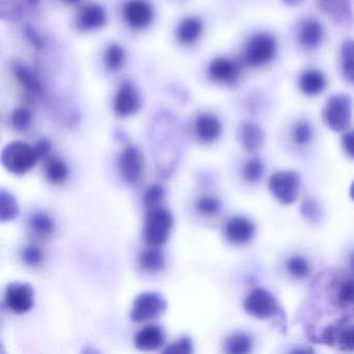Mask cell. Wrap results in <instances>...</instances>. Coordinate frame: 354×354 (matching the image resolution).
Here are the masks:
<instances>
[{
  "label": "cell",
  "instance_id": "cell-1",
  "mask_svg": "<svg viewBox=\"0 0 354 354\" xmlns=\"http://www.w3.org/2000/svg\"><path fill=\"white\" fill-rule=\"evenodd\" d=\"M35 147L28 142H12L3 148L1 163L3 167L14 175L21 176L36 167L39 160Z\"/></svg>",
  "mask_w": 354,
  "mask_h": 354
},
{
  "label": "cell",
  "instance_id": "cell-2",
  "mask_svg": "<svg viewBox=\"0 0 354 354\" xmlns=\"http://www.w3.org/2000/svg\"><path fill=\"white\" fill-rule=\"evenodd\" d=\"M174 225L171 211L162 207L149 210L145 223L144 240L148 246H162L167 243Z\"/></svg>",
  "mask_w": 354,
  "mask_h": 354
},
{
  "label": "cell",
  "instance_id": "cell-3",
  "mask_svg": "<svg viewBox=\"0 0 354 354\" xmlns=\"http://www.w3.org/2000/svg\"><path fill=\"white\" fill-rule=\"evenodd\" d=\"M277 53V43L274 37L269 34H258L246 43L242 59L248 67H261L274 59Z\"/></svg>",
  "mask_w": 354,
  "mask_h": 354
},
{
  "label": "cell",
  "instance_id": "cell-4",
  "mask_svg": "<svg viewBox=\"0 0 354 354\" xmlns=\"http://www.w3.org/2000/svg\"><path fill=\"white\" fill-rule=\"evenodd\" d=\"M322 118L325 125L333 131H346L351 124V98L344 94L331 97L323 109Z\"/></svg>",
  "mask_w": 354,
  "mask_h": 354
},
{
  "label": "cell",
  "instance_id": "cell-5",
  "mask_svg": "<svg viewBox=\"0 0 354 354\" xmlns=\"http://www.w3.org/2000/svg\"><path fill=\"white\" fill-rule=\"evenodd\" d=\"M301 178L297 171H279L269 178V192L283 205H291L297 200Z\"/></svg>",
  "mask_w": 354,
  "mask_h": 354
},
{
  "label": "cell",
  "instance_id": "cell-6",
  "mask_svg": "<svg viewBox=\"0 0 354 354\" xmlns=\"http://www.w3.org/2000/svg\"><path fill=\"white\" fill-rule=\"evenodd\" d=\"M167 310V301L157 292H144L134 300L130 319L134 323H146L155 320Z\"/></svg>",
  "mask_w": 354,
  "mask_h": 354
},
{
  "label": "cell",
  "instance_id": "cell-7",
  "mask_svg": "<svg viewBox=\"0 0 354 354\" xmlns=\"http://www.w3.org/2000/svg\"><path fill=\"white\" fill-rule=\"evenodd\" d=\"M244 310L250 316L266 320L277 316L281 312L279 301L272 293L264 288L252 290L244 300Z\"/></svg>",
  "mask_w": 354,
  "mask_h": 354
},
{
  "label": "cell",
  "instance_id": "cell-8",
  "mask_svg": "<svg viewBox=\"0 0 354 354\" xmlns=\"http://www.w3.org/2000/svg\"><path fill=\"white\" fill-rule=\"evenodd\" d=\"M5 301L8 308L15 314H26L35 306L34 288L30 283L21 281L10 283L6 290Z\"/></svg>",
  "mask_w": 354,
  "mask_h": 354
},
{
  "label": "cell",
  "instance_id": "cell-9",
  "mask_svg": "<svg viewBox=\"0 0 354 354\" xmlns=\"http://www.w3.org/2000/svg\"><path fill=\"white\" fill-rule=\"evenodd\" d=\"M142 109V97L140 91L132 82H124L115 93L113 98V111L120 118L136 115Z\"/></svg>",
  "mask_w": 354,
  "mask_h": 354
},
{
  "label": "cell",
  "instance_id": "cell-10",
  "mask_svg": "<svg viewBox=\"0 0 354 354\" xmlns=\"http://www.w3.org/2000/svg\"><path fill=\"white\" fill-rule=\"evenodd\" d=\"M125 21L134 30H144L152 24L154 10L147 0H130L123 10Z\"/></svg>",
  "mask_w": 354,
  "mask_h": 354
},
{
  "label": "cell",
  "instance_id": "cell-11",
  "mask_svg": "<svg viewBox=\"0 0 354 354\" xmlns=\"http://www.w3.org/2000/svg\"><path fill=\"white\" fill-rule=\"evenodd\" d=\"M144 169V157L136 147H126L119 157V171L124 181L136 184Z\"/></svg>",
  "mask_w": 354,
  "mask_h": 354
},
{
  "label": "cell",
  "instance_id": "cell-12",
  "mask_svg": "<svg viewBox=\"0 0 354 354\" xmlns=\"http://www.w3.org/2000/svg\"><path fill=\"white\" fill-rule=\"evenodd\" d=\"M254 234L256 225L246 217L234 216L225 223V238L235 245H245L254 239Z\"/></svg>",
  "mask_w": 354,
  "mask_h": 354
},
{
  "label": "cell",
  "instance_id": "cell-13",
  "mask_svg": "<svg viewBox=\"0 0 354 354\" xmlns=\"http://www.w3.org/2000/svg\"><path fill=\"white\" fill-rule=\"evenodd\" d=\"M211 80L223 84H233L239 80L241 65L234 59L217 57L211 62L208 67Z\"/></svg>",
  "mask_w": 354,
  "mask_h": 354
},
{
  "label": "cell",
  "instance_id": "cell-14",
  "mask_svg": "<svg viewBox=\"0 0 354 354\" xmlns=\"http://www.w3.org/2000/svg\"><path fill=\"white\" fill-rule=\"evenodd\" d=\"M194 133L203 144H213L223 133V124L212 113H200L194 121Z\"/></svg>",
  "mask_w": 354,
  "mask_h": 354
},
{
  "label": "cell",
  "instance_id": "cell-15",
  "mask_svg": "<svg viewBox=\"0 0 354 354\" xmlns=\"http://www.w3.org/2000/svg\"><path fill=\"white\" fill-rule=\"evenodd\" d=\"M106 21L105 10L97 3H88L80 10L76 19V26L82 32H94L102 28Z\"/></svg>",
  "mask_w": 354,
  "mask_h": 354
},
{
  "label": "cell",
  "instance_id": "cell-16",
  "mask_svg": "<svg viewBox=\"0 0 354 354\" xmlns=\"http://www.w3.org/2000/svg\"><path fill=\"white\" fill-rule=\"evenodd\" d=\"M165 344V333L158 325H148L134 335V346L140 351H155Z\"/></svg>",
  "mask_w": 354,
  "mask_h": 354
},
{
  "label": "cell",
  "instance_id": "cell-17",
  "mask_svg": "<svg viewBox=\"0 0 354 354\" xmlns=\"http://www.w3.org/2000/svg\"><path fill=\"white\" fill-rule=\"evenodd\" d=\"M323 13L341 26H350L353 21L351 0H318Z\"/></svg>",
  "mask_w": 354,
  "mask_h": 354
},
{
  "label": "cell",
  "instance_id": "cell-18",
  "mask_svg": "<svg viewBox=\"0 0 354 354\" xmlns=\"http://www.w3.org/2000/svg\"><path fill=\"white\" fill-rule=\"evenodd\" d=\"M13 73L20 86L28 94L35 97H41L44 95V86L40 77L32 68L28 67L26 64L16 62L13 65Z\"/></svg>",
  "mask_w": 354,
  "mask_h": 354
},
{
  "label": "cell",
  "instance_id": "cell-19",
  "mask_svg": "<svg viewBox=\"0 0 354 354\" xmlns=\"http://www.w3.org/2000/svg\"><path fill=\"white\" fill-rule=\"evenodd\" d=\"M333 302L339 310L354 315V275L339 281L333 288Z\"/></svg>",
  "mask_w": 354,
  "mask_h": 354
},
{
  "label": "cell",
  "instance_id": "cell-20",
  "mask_svg": "<svg viewBox=\"0 0 354 354\" xmlns=\"http://www.w3.org/2000/svg\"><path fill=\"white\" fill-rule=\"evenodd\" d=\"M324 30L322 24L315 19L304 20L298 32V40L306 48H315L322 43Z\"/></svg>",
  "mask_w": 354,
  "mask_h": 354
},
{
  "label": "cell",
  "instance_id": "cell-21",
  "mask_svg": "<svg viewBox=\"0 0 354 354\" xmlns=\"http://www.w3.org/2000/svg\"><path fill=\"white\" fill-rule=\"evenodd\" d=\"M240 144L248 152L259 150L264 142V133L260 126L252 122L242 124L238 133Z\"/></svg>",
  "mask_w": 354,
  "mask_h": 354
},
{
  "label": "cell",
  "instance_id": "cell-22",
  "mask_svg": "<svg viewBox=\"0 0 354 354\" xmlns=\"http://www.w3.org/2000/svg\"><path fill=\"white\" fill-rule=\"evenodd\" d=\"M203 28L204 26L200 18L187 17L180 22L176 36L181 44L192 45L202 36Z\"/></svg>",
  "mask_w": 354,
  "mask_h": 354
},
{
  "label": "cell",
  "instance_id": "cell-23",
  "mask_svg": "<svg viewBox=\"0 0 354 354\" xmlns=\"http://www.w3.org/2000/svg\"><path fill=\"white\" fill-rule=\"evenodd\" d=\"M138 263L147 272L157 273L165 268V256L158 246H148L140 252Z\"/></svg>",
  "mask_w": 354,
  "mask_h": 354
},
{
  "label": "cell",
  "instance_id": "cell-24",
  "mask_svg": "<svg viewBox=\"0 0 354 354\" xmlns=\"http://www.w3.org/2000/svg\"><path fill=\"white\" fill-rule=\"evenodd\" d=\"M299 88L304 95L316 96L326 88V80L320 71L308 70L300 75Z\"/></svg>",
  "mask_w": 354,
  "mask_h": 354
},
{
  "label": "cell",
  "instance_id": "cell-25",
  "mask_svg": "<svg viewBox=\"0 0 354 354\" xmlns=\"http://www.w3.org/2000/svg\"><path fill=\"white\" fill-rule=\"evenodd\" d=\"M69 167L63 159L59 157H49L47 158L45 176L50 183L59 185L64 183L69 177Z\"/></svg>",
  "mask_w": 354,
  "mask_h": 354
},
{
  "label": "cell",
  "instance_id": "cell-26",
  "mask_svg": "<svg viewBox=\"0 0 354 354\" xmlns=\"http://www.w3.org/2000/svg\"><path fill=\"white\" fill-rule=\"evenodd\" d=\"M20 214L19 204L15 196L7 190L0 192V221L1 223H11Z\"/></svg>",
  "mask_w": 354,
  "mask_h": 354
},
{
  "label": "cell",
  "instance_id": "cell-27",
  "mask_svg": "<svg viewBox=\"0 0 354 354\" xmlns=\"http://www.w3.org/2000/svg\"><path fill=\"white\" fill-rule=\"evenodd\" d=\"M254 342L248 333L239 331L233 333L225 341V352L230 354H248L252 352Z\"/></svg>",
  "mask_w": 354,
  "mask_h": 354
},
{
  "label": "cell",
  "instance_id": "cell-28",
  "mask_svg": "<svg viewBox=\"0 0 354 354\" xmlns=\"http://www.w3.org/2000/svg\"><path fill=\"white\" fill-rule=\"evenodd\" d=\"M105 68L111 73L119 72L126 62V53L123 47L119 44H111L107 47L103 57Z\"/></svg>",
  "mask_w": 354,
  "mask_h": 354
},
{
  "label": "cell",
  "instance_id": "cell-29",
  "mask_svg": "<svg viewBox=\"0 0 354 354\" xmlns=\"http://www.w3.org/2000/svg\"><path fill=\"white\" fill-rule=\"evenodd\" d=\"M286 269L294 279H304L310 275V265L306 257L294 254L286 261Z\"/></svg>",
  "mask_w": 354,
  "mask_h": 354
},
{
  "label": "cell",
  "instance_id": "cell-30",
  "mask_svg": "<svg viewBox=\"0 0 354 354\" xmlns=\"http://www.w3.org/2000/svg\"><path fill=\"white\" fill-rule=\"evenodd\" d=\"M30 230L39 236H49L55 232V221L50 215L44 212H37L30 218Z\"/></svg>",
  "mask_w": 354,
  "mask_h": 354
},
{
  "label": "cell",
  "instance_id": "cell-31",
  "mask_svg": "<svg viewBox=\"0 0 354 354\" xmlns=\"http://www.w3.org/2000/svg\"><path fill=\"white\" fill-rule=\"evenodd\" d=\"M265 173V165L260 157H252L246 161L242 169V177L248 183L256 184L261 181Z\"/></svg>",
  "mask_w": 354,
  "mask_h": 354
},
{
  "label": "cell",
  "instance_id": "cell-32",
  "mask_svg": "<svg viewBox=\"0 0 354 354\" xmlns=\"http://www.w3.org/2000/svg\"><path fill=\"white\" fill-rule=\"evenodd\" d=\"M24 7L18 0H0V17L5 21L16 24L24 18Z\"/></svg>",
  "mask_w": 354,
  "mask_h": 354
},
{
  "label": "cell",
  "instance_id": "cell-33",
  "mask_svg": "<svg viewBox=\"0 0 354 354\" xmlns=\"http://www.w3.org/2000/svg\"><path fill=\"white\" fill-rule=\"evenodd\" d=\"M341 65L344 76L354 84V41L344 42L341 49Z\"/></svg>",
  "mask_w": 354,
  "mask_h": 354
},
{
  "label": "cell",
  "instance_id": "cell-34",
  "mask_svg": "<svg viewBox=\"0 0 354 354\" xmlns=\"http://www.w3.org/2000/svg\"><path fill=\"white\" fill-rule=\"evenodd\" d=\"M165 196V190L160 184L153 183L147 187L142 196V203L148 210L160 207Z\"/></svg>",
  "mask_w": 354,
  "mask_h": 354
},
{
  "label": "cell",
  "instance_id": "cell-35",
  "mask_svg": "<svg viewBox=\"0 0 354 354\" xmlns=\"http://www.w3.org/2000/svg\"><path fill=\"white\" fill-rule=\"evenodd\" d=\"M314 130L306 121H300L294 126L292 131V140L298 147H306L312 142Z\"/></svg>",
  "mask_w": 354,
  "mask_h": 354
},
{
  "label": "cell",
  "instance_id": "cell-36",
  "mask_svg": "<svg viewBox=\"0 0 354 354\" xmlns=\"http://www.w3.org/2000/svg\"><path fill=\"white\" fill-rule=\"evenodd\" d=\"M196 210L205 216H214L218 214L223 209L221 201L214 196H203L196 202Z\"/></svg>",
  "mask_w": 354,
  "mask_h": 354
},
{
  "label": "cell",
  "instance_id": "cell-37",
  "mask_svg": "<svg viewBox=\"0 0 354 354\" xmlns=\"http://www.w3.org/2000/svg\"><path fill=\"white\" fill-rule=\"evenodd\" d=\"M32 113L26 107H18L12 113L11 124L17 131H26L32 125Z\"/></svg>",
  "mask_w": 354,
  "mask_h": 354
},
{
  "label": "cell",
  "instance_id": "cell-38",
  "mask_svg": "<svg viewBox=\"0 0 354 354\" xmlns=\"http://www.w3.org/2000/svg\"><path fill=\"white\" fill-rule=\"evenodd\" d=\"M21 260L26 266L37 267L44 260V252L37 245H28L22 250Z\"/></svg>",
  "mask_w": 354,
  "mask_h": 354
},
{
  "label": "cell",
  "instance_id": "cell-39",
  "mask_svg": "<svg viewBox=\"0 0 354 354\" xmlns=\"http://www.w3.org/2000/svg\"><path fill=\"white\" fill-rule=\"evenodd\" d=\"M194 352V342L187 335L180 337L175 343L169 344L163 350L167 354H190Z\"/></svg>",
  "mask_w": 354,
  "mask_h": 354
},
{
  "label": "cell",
  "instance_id": "cell-40",
  "mask_svg": "<svg viewBox=\"0 0 354 354\" xmlns=\"http://www.w3.org/2000/svg\"><path fill=\"white\" fill-rule=\"evenodd\" d=\"M24 35L26 40H28V42L30 43L32 47H35L37 50H42V49H44V38H43L42 35L37 30L36 28L30 26V24H26L24 28Z\"/></svg>",
  "mask_w": 354,
  "mask_h": 354
},
{
  "label": "cell",
  "instance_id": "cell-41",
  "mask_svg": "<svg viewBox=\"0 0 354 354\" xmlns=\"http://www.w3.org/2000/svg\"><path fill=\"white\" fill-rule=\"evenodd\" d=\"M341 144L345 154L354 159V130L345 132L342 136Z\"/></svg>",
  "mask_w": 354,
  "mask_h": 354
},
{
  "label": "cell",
  "instance_id": "cell-42",
  "mask_svg": "<svg viewBox=\"0 0 354 354\" xmlns=\"http://www.w3.org/2000/svg\"><path fill=\"white\" fill-rule=\"evenodd\" d=\"M302 214L306 217V218L314 221L317 217L319 216V209L317 206L316 203L313 202L312 200L306 201V202L302 203L301 206Z\"/></svg>",
  "mask_w": 354,
  "mask_h": 354
},
{
  "label": "cell",
  "instance_id": "cell-43",
  "mask_svg": "<svg viewBox=\"0 0 354 354\" xmlns=\"http://www.w3.org/2000/svg\"><path fill=\"white\" fill-rule=\"evenodd\" d=\"M35 149H36L39 158L47 159L50 157L49 154H50L51 152V142H49L48 140H46V138H41V140L37 142Z\"/></svg>",
  "mask_w": 354,
  "mask_h": 354
},
{
  "label": "cell",
  "instance_id": "cell-44",
  "mask_svg": "<svg viewBox=\"0 0 354 354\" xmlns=\"http://www.w3.org/2000/svg\"><path fill=\"white\" fill-rule=\"evenodd\" d=\"M281 1L288 7H296V6H299L300 3H302L304 0H281Z\"/></svg>",
  "mask_w": 354,
  "mask_h": 354
},
{
  "label": "cell",
  "instance_id": "cell-45",
  "mask_svg": "<svg viewBox=\"0 0 354 354\" xmlns=\"http://www.w3.org/2000/svg\"><path fill=\"white\" fill-rule=\"evenodd\" d=\"M24 3L30 7H37L40 5L41 0H24Z\"/></svg>",
  "mask_w": 354,
  "mask_h": 354
},
{
  "label": "cell",
  "instance_id": "cell-46",
  "mask_svg": "<svg viewBox=\"0 0 354 354\" xmlns=\"http://www.w3.org/2000/svg\"><path fill=\"white\" fill-rule=\"evenodd\" d=\"M349 266L350 270H351L352 274L354 275V252L350 256L349 259Z\"/></svg>",
  "mask_w": 354,
  "mask_h": 354
},
{
  "label": "cell",
  "instance_id": "cell-47",
  "mask_svg": "<svg viewBox=\"0 0 354 354\" xmlns=\"http://www.w3.org/2000/svg\"><path fill=\"white\" fill-rule=\"evenodd\" d=\"M63 1L66 3V5L76 6L78 5V3H80L82 0H63Z\"/></svg>",
  "mask_w": 354,
  "mask_h": 354
},
{
  "label": "cell",
  "instance_id": "cell-48",
  "mask_svg": "<svg viewBox=\"0 0 354 354\" xmlns=\"http://www.w3.org/2000/svg\"><path fill=\"white\" fill-rule=\"evenodd\" d=\"M350 196L354 201V181L352 182L351 187H350Z\"/></svg>",
  "mask_w": 354,
  "mask_h": 354
}]
</instances>
